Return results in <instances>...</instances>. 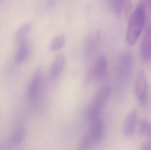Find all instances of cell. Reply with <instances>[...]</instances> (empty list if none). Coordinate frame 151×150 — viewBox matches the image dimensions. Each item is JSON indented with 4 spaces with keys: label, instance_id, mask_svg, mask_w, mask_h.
<instances>
[{
    "label": "cell",
    "instance_id": "cell-6",
    "mask_svg": "<svg viewBox=\"0 0 151 150\" xmlns=\"http://www.w3.org/2000/svg\"><path fill=\"white\" fill-rule=\"evenodd\" d=\"M107 70V61L104 55L99 56L89 71L91 78L97 80L104 79L106 75Z\"/></svg>",
    "mask_w": 151,
    "mask_h": 150
},
{
    "label": "cell",
    "instance_id": "cell-11",
    "mask_svg": "<svg viewBox=\"0 0 151 150\" xmlns=\"http://www.w3.org/2000/svg\"><path fill=\"white\" fill-rule=\"evenodd\" d=\"M31 47L29 42L25 40L19 43V46L16 55V62L21 63L30 55Z\"/></svg>",
    "mask_w": 151,
    "mask_h": 150
},
{
    "label": "cell",
    "instance_id": "cell-16",
    "mask_svg": "<svg viewBox=\"0 0 151 150\" xmlns=\"http://www.w3.org/2000/svg\"><path fill=\"white\" fill-rule=\"evenodd\" d=\"M139 133L140 135L144 137H148L151 136V123L145 120H142L139 124Z\"/></svg>",
    "mask_w": 151,
    "mask_h": 150
},
{
    "label": "cell",
    "instance_id": "cell-1",
    "mask_svg": "<svg viewBox=\"0 0 151 150\" xmlns=\"http://www.w3.org/2000/svg\"><path fill=\"white\" fill-rule=\"evenodd\" d=\"M145 19V6L141 4L133 11L129 21L127 40L130 45H134L139 38L143 28Z\"/></svg>",
    "mask_w": 151,
    "mask_h": 150
},
{
    "label": "cell",
    "instance_id": "cell-12",
    "mask_svg": "<svg viewBox=\"0 0 151 150\" xmlns=\"http://www.w3.org/2000/svg\"><path fill=\"white\" fill-rule=\"evenodd\" d=\"M32 28V25L29 23H26L21 26L17 30L15 33V40L19 43L26 40V38L31 32Z\"/></svg>",
    "mask_w": 151,
    "mask_h": 150
},
{
    "label": "cell",
    "instance_id": "cell-17",
    "mask_svg": "<svg viewBox=\"0 0 151 150\" xmlns=\"http://www.w3.org/2000/svg\"><path fill=\"white\" fill-rule=\"evenodd\" d=\"M107 1L113 11L117 15L120 14L123 9L125 0H107Z\"/></svg>",
    "mask_w": 151,
    "mask_h": 150
},
{
    "label": "cell",
    "instance_id": "cell-2",
    "mask_svg": "<svg viewBox=\"0 0 151 150\" xmlns=\"http://www.w3.org/2000/svg\"><path fill=\"white\" fill-rule=\"evenodd\" d=\"M111 92V88L107 86H103L97 91L88 109V116L91 121L100 118V114L109 100Z\"/></svg>",
    "mask_w": 151,
    "mask_h": 150
},
{
    "label": "cell",
    "instance_id": "cell-13",
    "mask_svg": "<svg viewBox=\"0 0 151 150\" xmlns=\"http://www.w3.org/2000/svg\"><path fill=\"white\" fill-rule=\"evenodd\" d=\"M65 38L63 34L55 37L50 43L49 49L51 52H56L62 48L65 45Z\"/></svg>",
    "mask_w": 151,
    "mask_h": 150
},
{
    "label": "cell",
    "instance_id": "cell-14",
    "mask_svg": "<svg viewBox=\"0 0 151 150\" xmlns=\"http://www.w3.org/2000/svg\"><path fill=\"white\" fill-rule=\"evenodd\" d=\"M96 34H90L85 40L84 44V50L85 54H90L95 48L97 39Z\"/></svg>",
    "mask_w": 151,
    "mask_h": 150
},
{
    "label": "cell",
    "instance_id": "cell-5",
    "mask_svg": "<svg viewBox=\"0 0 151 150\" xmlns=\"http://www.w3.org/2000/svg\"><path fill=\"white\" fill-rule=\"evenodd\" d=\"M43 76V70L41 68L36 69L34 73L27 91V97L30 101H35L39 97L42 85Z\"/></svg>",
    "mask_w": 151,
    "mask_h": 150
},
{
    "label": "cell",
    "instance_id": "cell-7",
    "mask_svg": "<svg viewBox=\"0 0 151 150\" xmlns=\"http://www.w3.org/2000/svg\"><path fill=\"white\" fill-rule=\"evenodd\" d=\"M138 120V113L136 109L131 110L126 117L123 126V132L127 136L134 134Z\"/></svg>",
    "mask_w": 151,
    "mask_h": 150
},
{
    "label": "cell",
    "instance_id": "cell-15",
    "mask_svg": "<svg viewBox=\"0 0 151 150\" xmlns=\"http://www.w3.org/2000/svg\"><path fill=\"white\" fill-rule=\"evenodd\" d=\"M26 131L23 127H18L14 130L11 136L12 143L18 144L21 143L25 136Z\"/></svg>",
    "mask_w": 151,
    "mask_h": 150
},
{
    "label": "cell",
    "instance_id": "cell-8",
    "mask_svg": "<svg viewBox=\"0 0 151 150\" xmlns=\"http://www.w3.org/2000/svg\"><path fill=\"white\" fill-rule=\"evenodd\" d=\"M140 55L143 61H151V26L146 32L141 43Z\"/></svg>",
    "mask_w": 151,
    "mask_h": 150
},
{
    "label": "cell",
    "instance_id": "cell-18",
    "mask_svg": "<svg viewBox=\"0 0 151 150\" xmlns=\"http://www.w3.org/2000/svg\"><path fill=\"white\" fill-rule=\"evenodd\" d=\"M150 5H151V2H150Z\"/></svg>",
    "mask_w": 151,
    "mask_h": 150
},
{
    "label": "cell",
    "instance_id": "cell-4",
    "mask_svg": "<svg viewBox=\"0 0 151 150\" xmlns=\"http://www.w3.org/2000/svg\"><path fill=\"white\" fill-rule=\"evenodd\" d=\"M135 94L137 100L142 107H146L148 101V84L144 70L139 72L136 80Z\"/></svg>",
    "mask_w": 151,
    "mask_h": 150
},
{
    "label": "cell",
    "instance_id": "cell-10",
    "mask_svg": "<svg viewBox=\"0 0 151 150\" xmlns=\"http://www.w3.org/2000/svg\"><path fill=\"white\" fill-rule=\"evenodd\" d=\"M66 63V58L64 55L60 53L54 59L50 69V75L52 78H55L63 71Z\"/></svg>",
    "mask_w": 151,
    "mask_h": 150
},
{
    "label": "cell",
    "instance_id": "cell-9",
    "mask_svg": "<svg viewBox=\"0 0 151 150\" xmlns=\"http://www.w3.org/2000/svg\"><path fill=\"white\" fill-rule=\"evenodd\" d=\"M132 57L127 53L123 54L119 59L118 66V76L123 79L127 75L132 66Z\"/></svg>",
    "mask_w": 151,
    "mask_h": 150
},
{
    "label": "cell",
    "instance_id": "cell-3",
    "mask_svg": "<svg viewBox=\"0 0 151 150\" xmlns=\"http://www.w3.org/2000/svg\"><path fill=\"white\" fill-rule=\"evenodd\" d=\"M104 131V123L100 118L91 121L90 128L81 140L80 149H88L99 143L103 137Z\"/></svg>",
    "mask_w": 151,
    "mask_h": 150
}]
</instances>
